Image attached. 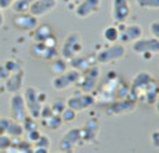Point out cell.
Masks as SVG:
<instances>
[{
	"mask_svg": "<svg viewBox=\"0 0 159 153\" xmlns=\"http://www.w3.org/2000/svg\"><path fill=\"white\" fill-rule=\"evenodd\" d=\"M137 106V99L136 98H123V99H118L114 102L111 106H108L107 113L108 115H125V113H130L136 109Z\"/></svg>",
	"mask_w": 159,
	"mask_h": 153,
	"instance_id": "obj_13",
	"label": "cell"
},
{
	"mask_svg": "<svg viewBox=\"0 0 159 153\" xmlns=\"http://www.w3.org/2000/svg\"><path fill=\"white\" fill-rule=\"evenodd\" d=\"M83 51V37L80 33L78 32H71L65 39H64L62 44H61V58L66 61H71L72 58L80 55Z\"/></svg>",
	"mask_w": 159,
	"mask_h": 153,
	"instance_id": "obj_1",
	"label": "cell"
},
{
	"mask_svg": "<svg viewBox=\"0 0 159 153\" xmlns=\"http://www.w3.org/2000/svg\"><path fill=\"white\" fill-rule=\"evenodd\" d=\"M54 113L51 111V106L50 105H42V109H40V117L42 120H46V119H48L50 116H53Z\"/></svg>",
	"mask_w": 159,
	"mask_h": 153,
	"instance_id": "obj_29",
	"label": "cell"
},
{
	"mask_svg": "<svg viewBox=\"0 0 159 153\" xmlns=\"http://www.w3.org/2000/svg\"><path fill=\"white\" fill-rule=\"evenodd\" d=\"M51 111H53L54 115H61V112L66 108V101L64 98H57V99L53 101L51 103Z\"/></svg>",
	"mask_w": 159,
	"mask_h": 153,
	"instance_id": "obj_25",
	"label": "cell"
},
{
	"mask_svg": "<svg viewBox=\"0 0 159 153\" xmlns=\"http://www.w3.org/2000/svg\"><path fill=\"white\" fill-rule=\"evenodd\" d=\"M3 63H4V66L8 69V72H10V73L18 72V70L22 69V63H21L18 59H14V58H10V59H6Z\"/></svg>",
	"mask_w": 159,
	"mask_h": 153,
	"instance_id": "obj_26",
	"label": "cell"
},
{
	"mask_svg": "<svg viewBox=\"0 0 159 153\" xmlns=\"http://www.w3.org/2000/svg\"><path fill=\"white\" fill-rule=\"evenodd\" d=\"M50 70L56 76L57 75H61V73H64L65 70H68V62H66V59H64V58H61V57L54 58V59L51 61Z\"/></svg>",
	"mask_w": 159,
	"mask_h": 153,
	"instance_id": "obj_20",
	"label": "cell"
},
{
	"mask_svg": "<svg viewBox=\"0 0 159 153\" xmlns=\"http://www.w3.org/2000/svg\"><path fill=\"white\" fill-rule=\"evenodd\" d=\"M130 3L129 0H112L111 4V17L112 21L118 24H125L130 17Z\"/></svg>",
	"mask_w": 159,
	"mask_h": 153,
	"instance_id": "obj_9",
	"label": "cell"
},
{
	"mask_svg": "<svg viewBox=\"0 0 159 153\" xmlns=\"http://www.w3.org/2000/svg\"><path fill=\"white\" fill-rule=\"evenodd\" d=\"M60 117H61V120H62V123H71V121H73L76 119V112L69 108H65L61 112Z\"/></svg>",
	"mask_w": 159,
	"mask_h": 153,
	"instance_id": "obj_28",
	"label": "cell"
},
{
	"mask_svg": "<svg viewBox=\"0 0 159 153\" xmlns=\"http://www.w3.org/2000/svg\"><path fill=\"white\" fill-rule=\"evenodd\" d=\"M38 93L39 91L36 90L35 87L29 85V87L25 88V91H24V94H22L24 101H25V105H26V111H28V115L33 119L40 117L42 103H40V101H39Z\"/></svg>",
	"mask_w": 159,
	"mask_h": 153,
	"instance_id": "obj_5",
	"label": "cell"
},
{
	"mask_svg": "<svg viewBox=\"0 0 159 153\" xmlns=\"http://www.w3.org/2000/svg\"><path fill=\"white\" fill-rule=\"evenodd\" d=\"M10 143H11L10 137H7V135H0V149L8 148V146H10Z\"/></svg>",
	"mask_w": 159,
	"mask_h": 153,
	"instance_id": "obj_31",
	"label": "cell"
},
{
	"mask_svg": "<svg viewBox=\"0 0 159 153\" xmlns=\"http://www.w3.org/2000/svg\"><path fill=\"white\" fill-rule=\"evenodd\" d=\"M32 32H33L32 37H33V40H35L36 43H43V42L47 40L50 36L54 35L51 26L46 25V24H43V25H38L35 29L32 30Z\"/></svg>",
	"mask_w": 159,
	"mask_h": 153,
	"instance_id": "obj_18",
	"label": "cell"
},
{
	"mask_svg": "<svg viewBox=\"0 0 159 153\" xmlns=\"http://www.w3.org/2000/svg\"><path fill=\"white\" fill-rule=\"evenodd\" d=\"M10 113H11V119L15 121H20L22 123L24 119L28 116V111H26V105L25 101H24L22 94L17 93V94H11L10 98Z\"/></svg>",
	"mask_w": 159,
	"mask_h": 153,
	"instance_id": "obj_8",
	"label": "cell"
},
{
	"mask_svg": "<svg viewBox=\"0 0 159 153\" xmlns=\"http://www.w3.org/2000/svg\"><path fill=\"white\" fill-rule=\"evenodd\" d=\"M35 2V0H14V3L11 4V10L15 14H21V13H28L30 4Z\"/></svg>",
	"mask_w": 159,
	"mask_h": 153,
	"instance_id": "obj_22",
	"label": "cell"
},
{
	"mask_svg": "<svg viewBox=\"0 0 159 153\" xmlns=\"http://www.w3.org/2000/svg\"><path fill=\"white\" fill-rule=\"evenodd\" d=\"M131 51L139 55L144 54H155L159 53V42L155 37H140L139 40L131 43Z\"/></svg>",
	"mask_w": 159,
	"mask_h": 153,
	"instance_id": "obj_7",
	"label": "cell"
},
{
	"mask_svg": "<svg viewBox=\"0 0 159 153\" xmlns=\"http://www.w3.org/2000/svg\"><path fill=\"white\" fill-rule=\"evenodd\" d=\"M35 153H47V151H46V148H40V149H36Z\"/></svg>",
	"mask_w": 159,
	"mask_h": 153,
	"instance_id": "obj_36",
	"label": "cell"
},
{
	"mask_svg": "<svg viewBox=\"0 0 159 153\" xmlns=\"http://www.w3.org/2000/svg\"><path fill=\"white\" fill-rule=\"evenodd\" d=\"M125 55H126V47L122 43H114L98 51L96 55V61L98 63H111L123 59Z\"/></svg>",
	"mask_w": 159,
	"mask_h": 153,
	"instance_id": "obj_2",
	"label": "cell"
},
{
	"mask_svg": "<svg viewBox=\"0 0 159 153\" xmlns=\"http://www.w3.org/2000/svg\"><path fill=\"white\" fill-rule=\"evenodd\" d=\"M140 8L144 10H159V0H134Z\"/></svg>",
	"mask_w": 159,
	"mask_h": 153,
	"instance_id": "obj_23",
	"label": "cell"
},
{
	"mask_svg": "<svg viewBox=\"0 0 159 153\" xmlns=\"http://www.w3.org/2000/svg\"><path fill=\"white\" fill-rule=\"evenodd\" d=\"M38 119H33L28 115L22 121V127H24V133H28V131L38 130Z\"/></svg>",
	"mask_w": 159,
	"mask_h": 153,
	"instance_id": "obj_27",
	"label": "cell"
},
{
	"mask_svg": "<svg viewBox=\"0 0 159 153\" xmlns=\"http://www.w3.org/2000/svg\"><path fill=\"white\" fill-rule=\"evenodd\" d=\"M24 134V127L22 123L20 121H15L11 119L10 123H8V127L6 130V135L7 137H21Z\"/></svg>",
	"mask_w": 159,
	"mask_h": 153,
	"instance_id": "obj_21",
	"label": "cell"
},
{
	"mask_svg": "<svg viewBox=\"0 0 159 153\" xmlns=\"http://www.w3.org/2000/svg\"><path fill=\"white\" fill-rule=\"evenodd\" d=\"M149 32L152 33V37H155L159 42V20L154 21V22L149 25Z\"/></svg>",
	"mask_w": 159,
	"mask_h": 153,
	"instance_id": "obj_30",
	"label": "cell"
},
{
	"mask_svg": "<svg viewBox=\"0 0 159 153\" xmlns=\"http://www.w3.org/2000/svg\"><path fill=\"white\" fill-rule=\"evenodd\" d=\"M94 62H96V57L91 58L89 55H82L80 54V55L72 58V59L69 61V65L72 66V69H76L78 72H83V70H86L87 68L93 66Z\"/></svg>",
	"mask_w": 159,
	"mask_h": 153,
	"instance_id": "obj_17",
	"label": "cell"
},
{
	"mask_svg": "<svg viewBox=\"0 0 159 153\" xmlns=\"http://www.w3.org/2000/svg\"><path fill=\"white\" fill-rule=\"evenodd\" d=\"M79 77H80V72H78L76 69H68L61 75L54 76L53 80H51V85L57 91L68 90L69 87L78 84Z\"/></svg>",
	"mask_w": 159,
	"mask_h": 153,
	"instance_id": "obj_4",
	"label": "cell"
},
{
	"mask_svg": "<svg viewBox=\"0 0 159 153\" xmlns=\"http://www.w3.org/2000/svg\"><path fill=\"white\" fill-rule=\"evenodd\" d=\"M154 105H155V111H157V113L159 115V91H158V95H157V99H155Z\"/></svg>",
	"mask_w": 159,
	"mask_h": 153,
	"instance_id": "obj_34",
	"label": "cell"
},
{
	"mask_svg": "<svg viewBox=\"0 0 159 153\" xmlns=\"http://www.w3.org/2000/svg\"><path fill=\"white\" fill-rule=\"evenodd\" d=\"M13 3H14V0H0V8H2V10L10 8Z\"/></svg>",
	"mask_w": 159,
	"mask_h": 153,
	"instance_id": "obj_33",
	"label": "cell"
},
{
	"mask_svg": "<svg viewBox=\"0 0 159 153\" xmlns=\"http://www.w3.org/2000/svg\"><path fill=\"white\" fill-rule=\"evenodd\" d=\"M102 39L109 44L119 43V29L116 25H109L102 30Z\"/></svg>",
	"mask_w": 159,
	"mask_h": 153,
	"instance_id": "obj_19",
	"label": "cell"
},
{
	"mask_svg": "<svg viewBox=\"0 0 159 153\" xmlns=\"http://www.w3.org/2000/svg\"><path fill=\"white\" fill-rule=\"evenodd\" d=\"M3 24H4V14H3V10L0 8V28L3 26Z\"/></svg>",
	"mask_w": 159,
	"mask_h": 153,
	"instance_id": "obj_35",
	"label": "cell"
},
{
	"mask_svg": "<svg viewBox=\"0 0 159 153\" xmlns=\"http://www.w3.org/2000/svg\"><path fill=\"white\" fill-rule=\"evenodd\" d=\"M57 6V0H35L29 7V13L35 17L40 18L43 15L51 13Z\"/></svg>",
	"mask_w": 159,
	"mask_h": 153,
	"instance_id": "obj_14",
	"label": "cell"
},
{
	"mask_svg": "<svg viewBox=\"0 0 159 153\" xmlns=\"http://www.w3.org/2000/svg\"><path fill=\"white\" fill-rule=\"evenodd\" d=\"M94 102H96V99H94V97L91 94L82 93L79 90L76 94H73V95H71L66 99V108L72 109V111L78 113V112L84 111V109H89Z\"/></svg>",
	"mask_w": 159,
	"mask_h": 153,
	"instance_id": "obj_6",
	"label": "cell"
},
{
	"mask_svg": "<svg viewBox=\"0 0 159 153\" xmlns=\"http://www.w3.org/2000/svg\"><path fill=\"white\" fill-rule=\"evenodd\" d=\"M30 54L36 58H42V59H51L57 58V47H47L44 43H36L30 47Z\"/></svg>",
	"mask_w": 159,
	"mask_h": 153,
	"instance_id": "obj_16",
	"label": "cell"
},
{
	"mask_svg": "<svg viewBox=\"0 0 159 153\" xmlns=\"http://www.w3.org/2000/svg\"><path fill=\"white\" fill-rule=\"evenodd\" d=\"M101 8V0H80L75 7V15L78 18H89L98 13Z\"/></svg>",
	"mask_w": 159,
	"mask_h": 153,
	"instance_id": "obj_12",
	"label": "cell"
},
{
	"mask_svg": "<svg viewBox=\"0 0 159 153\" xmlns=\"http://www.w3.org/2000/svg\"><path fill=\"white\" fill-rule=\"evenodd\" d=\"M100 75H101V70H100L98 66L93 65L90 68H87L86 70L80 72V77H79L78 81V87L82 93H89L90 94L91 91L96 88L97 83H98Z\"/></svg>",
	"mask_w": 159,
	"mask_h": 153,
	"instance_id": "obj_3",
	"label": "cell"
},
{
	"mask_svg": "<svg viewBox=\"0 0 159 153\" xmlns=\"http://www.w3.org/2000/svg\"><path fill=\"white\" fill-rule=\"evenodd\" d=\"M11 73L8 72V69L6 68L4 66V63H0V80H6V79L8 77V76H10Z\"/></svg>",
	"mask_w": 159,
	"mask_h": 153,
	"instance_id": "obj_32",
	"label": "cell"
},
{
	"mask_svg": "<svg viewBox=\"0 0 159 153\" xmlns=\"http://www.w3.org/2000/svg\"><path fill=\"white\" fill-rule=\"evenodd\" d=\"M116 26L119 29V43H122V44H125L127 42L133 43L139 40L143 36V28L140 25H136V24L127 25L125 22V24H118Z\"/></svg>",
	"mask_w": 159,
	"mask_h": 153,
	"instance_id": "obj_10",
	"label": "cell"
},
{
	"mask_svg": "<svg viewBox=\"0 0 159 153\" xmlns=\"http://www.w3.org/2000/svg\"><path fill=\"white\" fill-rule=\"evenodd\" d=\"M24 79H25V72H24V69L11 73V75L4 80L6 91L10 93V94L20 93V90L22 88V85H24Z\"/></svg>",
	"mask_w": 159,
	"mask_h": 153,
	"instance_id": "obj_15",
	"label": "cell"
},
{
	"mask_svg": "<svg viewBox=\"0 0 159 153\" xmlns=\"http://www.w3.org/2000/svg\"><path fill=\"white\" fill-rule=\"evenodd\" d=\"M13 25L18 30L22 32H32L36 26L39 25V18L28 13H21V14H15L13 17Z\"/></svg>",
	"mask_w": 159,
	"mask_h": 153,
	"instance_id": "obj_11",
	"label": "cell"
},
{
	"mask_svg": "<svg viewBox=\"0 0 159 153\" xmlns=\"http://www.w3.org/2000/svg\"><path fill=\"white\" fill-rule=\"evenodd\" d=\"M42 121H43V125H46L47 128H51V130H57V128L62 124V120H61L60 115H53L48 119L42 120Z\"/></svg>",
	"mask_w": 159,
	"mask_h": 153,
	"instance_id": "obj_24",
	"label": "cell"
}]
</instances>
